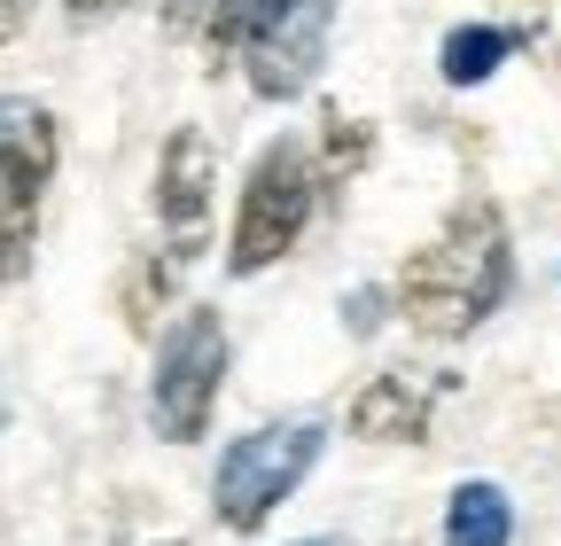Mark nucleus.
Masks as SVG:
<instances>
[{"label": "nucleus", "instance_id": "nucleus-6", "mask_svg": "<svg viewBox=\"0 0 561 546\" xmlns=\"http://www.w3.org/2000/svg\"><path fill=\"white\" fill-rule=\"evenodd\" d=\"M210 187H219V149L195 125H180L157 157V227H164V265H187L210 235Z\"/></svg>", "mask_w": 561, "mask_h": 546}, {"label": "nucleus", "instance_id": "nucleus-4", "mask_svg": "<svg viewBox=\"0 0 561 546\" xmlns=\"http://www.w3.org/2000/svg\"><path fill=\"white\" fill-rule=\"evenodd\" d=\"M320 445H328V422H320V414H280V422L234 437L227 460H219V476H210L219 523H227V531H257L280 500L305 485V468L320 460Z\"/></svg>", "mask_w": 561, "mask_h": 546}, {"label": "nucleus", "instance_id": "nucleus-11", "mask_svg": "<svg viewBox=\"0 0 561 546\" xmlns=\"http://www.w3.org/2000/svg\"><path fill=\"white\" fill-rule=\"evenodd\" d=\"M289 9V0H210V16H203V39H210V55L219 62H242V47Z\"/></svg>", "mask_w": 561, "mask_h": 546}, {"label": "nucleus", "instance_id": "nucleus-7", "mask_svg": "<svg viewBox=\"0 0 561 546\" xmlns=\"http://www.w3.org/2000/svg\"><path fill=\"white\" fill-rule=\"evenodd\" d=\"M328 32H335V0H289L250 47H242V71H250V94L257 102H289L312 87L320 55H328Z\"/></svg>", "mask_w": 561, "mask_h": 546}, {"label": "nucleus", "instance_id": "nucleus-5", "mask_svg": "<svg viewBox=\"0 0 561 546\" xmlns=\"http://www.w3.org/2000/svg\"><path fill=\"white\" fill-rule=\"evenodd\" d=\"M227 383V320L210 305H187L172 320V335L157 344V375H149V430L164 445H195L210 430V406Z\"/></svg>", "mask_w": 561, "mask_h": 546}, {"label": "nucleus", "instance_id": "nucleus-2", "mask_svg": "<svg viewBox=\"0 0 561 546\" xmlns=\"http://www.w3.org/2000/svg\"><path fill=\"white\" fill-rule=\"evenodd\" d=\"M62 157V125L32 94H0V282H24L39 250L47 180Z\"/></svg>", "mask_w": 561, "mask_h": 546}, {"label": "nucleus", "instance_id": "nucleus-3", "mask_svg": "<svg viewBox=\"0 0 561 546\" xmlns=\"http://www.w3.org/2000/svg\"><path fill=\"white\" fill-rule=\"evenodd\" d=\"M320 203V164L297 133H280V141L250 164L242 180V212H234V242H227V273H265L297 250L305 219Z\"/></svg>", "mask_w": 561, "mask_h": 546}, {"label": "nucleus", "instance_id": "nucleus-9", "mask_svg": "<svg viewBox=\"0 0 561 546\" xmlns=\"http://www.w3.org/2000/svg\"><path fill=\"white\" fill-rule=\"evenodd\" d=\"M507 538H515V500L483 476H468L445 500V546H507Z\"/></svg>", "mask_w": 561, "mask_h": 546}, {"label": "nucleus", "instance_id": "nucleus-1", "mask_svg": "<svg viewBox=\"0 0 561 546\" xmlns=\"http://www.w3.org/2000/svg\"><path fill=\"white\" fill-rule=\"evenodd\" d=\"M515 289V250H507V219L491 195H468L460 212L445 219L437 242H421L398 273V312L437 335V344H453V335L483 328L491 312L507 305Z\"/></svg>", "mask_w": 561, "mask_h": 546}, {"label": "nucleus", "instance_id": "nucleus-8", "mask_svg": "<svg viewBox=\"0 0 561 546\" xmlns=\"http://www.w3.org/2000/svg\"><path fill=\"white\" fill-rule=\"evenodd\" d=\"M437 375H421V367H390L375 375L359 398H351V437H375V445H413V437H430V406H437Z\"/></svg>", "mask_w": 561, "mask_h": 546}, {"label": "nucleus", "instance_id": "nucleus-16", "mask_svg": "<svg viewBox=\"0 0 561 546\" xmlns=\"http://www.w3.org/2000/svg\"><path fill=\"white\" fill-rule=\"evenodd\" d=\"M297 546H343V538H297Z\"/></svg>", "mask_w": 561, "mask_h": 546}, {"label": "nucleus", "instance_id": "nucleus-12", "mask_svg": "<svg viewBox=\"0 0 561 546\" xmlns=\"http://www.w3.org/2000/svg\"><path fill=\"white\" fill-rule=\"evenodd\" d=\"M382 312H390V297H382V289H351L343 328H351V335H375V328H382Z\"/></svg>", "mask_w": 561, "mask_h": 546}, {"label": "nucleus", "instance_id": "nucleus-15", "mask_svg": "<svg viewBox=\"0 0 561 546\" xmlns=\"http://www.w3.org/2000/svg\"><path fill=\"white\" fill-rule=\"evenodd\" d=\"M62 9H70V16H79V24H94V16H110V9H125V0H62Z\"/></svg>", "mask_w": 561, "mask_h": 546}, {"label": "nucleus", "instance_id": "nucleus-14", "mask_svg": "<svg viewBox=\"0 0 561 546\" xmlns=\"http://www.w3.org/2000/svg\"><path fill=\"white\" fill-rule=\"evenodd\" d=\"M24 24H32V0H0V47H9Z\"/></svg>", "mask_w": 561, "mask_h": 546}, {"label": "nucleus", "instance_id": "nucleus-13", "mask_svg": "<svg viewBox=\"0 0 561 546\" xmlns=\"http://www.w3.org/2000/svg\"><path fill=\"white\" fill-rule=\"evenodd\" d=\"M203 16H210V0H164V24L172 32H195Z\"/></svg>", "mask_w": 561, "mask_h": 546}, {"label": "nucleus", "instance_id": "nucleus-10", "mask_svg": "<svg viewBox=\"0 0 561 546\" xmlns=\"http://www.w3.org/2000/svg\"><path fill=\"white\" fill-rule=\"evenodd\" d=\"M507 55H515V32L507 24H460L437 47V71H445V87H483Z\"/></svg>", "mask_w": 561, "mask_h": 546}]
</instances>
